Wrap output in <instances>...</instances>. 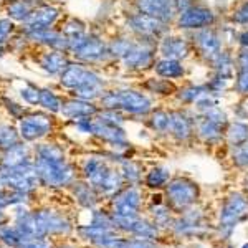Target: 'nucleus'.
Here are the masks:
<instances>
[{
  "label": "nucleus",
  "mask_w": 248,
  "mask_h": 248,
  "mask_svg": "<svg viewBox=\"0 0 248 248\" xmlns=\"http://www.w3.org/2000/svg\"><path fill=\"white\" fill-rule=\"evenodd\" d=\"M192 43L197 50L199 57L205 60L207 63H214L215 58L222 53V38L212 27L197 30L192 35Z\"/></svg>",
  "instance_id": "6e6552de"
},
{
  "label": "nucleus",
  "mask_w": 248,
  "mask_h": 248,
  "mask_svg": "<svg viewBox=\"0 0 248 248\" xmlns=\"http://www.w3.org/2000/svg\"><path fill=\"white\" fill-rule=\"evenodd\" d=\"M20 94H22V98L25 99L27 103H30V105H40V90H37L35 86L27 85L20 91Z\"/></svg>",
  "instance_id": "49530a36"
},
{
  "label": "nucleus",
  "mask_w": 248,
  "mask_h": 248,
  "mask_svg": "<svg viewBox=\"0 0 248 248\" xmlns=\"http://www.w3.org/2000/svg\"><path fill=\"white\" fill-rule=\"evenodd\" d=\"M227 139L233 147H238L248 141V124L243 121L230 123L227 127Z\"/></svg>",
  "instance_id": "c756f323"
},
{
  "label": "nucleus",
  "mask_w": 248,
  "mask_h": 248,
  "mask_svg": "<svg viewBox=\"0 0 248 248\" xmlns=\"http://www.w3.org/2000/svg\"><path fill=\"white\" fill-rule=\"evenodd\" d=\"M245 217H248V199L240 192H235L227 199L220 212V232L229 237Z\"/></svg>",
  "instance_id": "20e7f679"
},
{
  "label": "nucleus",
  "mask_w": 248,
  "mask_h": 248,
  "mask_svg": "<svg viewBox=\"0 0 248 248\" xmlns=\"http://www.w3.org/2000/svg\"><path fill=\"white\" fill-rule=\"evenodd\" d=\"M111 170L113 169H109L108 164L99 157H88L85 164H83V175H85L88 184L93 186L98 192L101 190L103 184L106 182Z\"/></svg>",
  "instance_id": "2eb2a0df"
},
{
  "label": "nucleus",
  "mask_w": 248,
  "mask_h": 248,
  "mask_svg": "<svg viewBox=\"0 0 248 248\" xmlns=\"http://www.w3.org/2000/svg\"><path fill=\"white\" fill-rule=\"evenodd\" d=\"M99 119L108 123V124H113V126H119V127H121L123 123H124V118L116 109H106L105 113L101 114V118H99Z\"/></svg>",
  "instance_id": "de8ad7c7"
},
{
  "label": "nucleus",
  "mask_w": 248,
  "mask_h": 248,
  "mask_svg": "<svg viewBox=\"0 0 248 248\" xmlns=\"http://www.w3.org/2000/svg\"><path fill=\"white\" fill-rule=\"evenodd\" d=\"M203 229V217L201 212L189 210L184 218L174 223V230L177 235H197Z\"/></svg>",
  "instance_id": "4be33fe9"
},
{
  "label": "nucleus",
  "mask_w": 248,
  "mask_h": 248,
  "mask_svg": "<svg viewBox=\"0 0 248 248\" xmlns=\"http://www.w3.org/2000/svg\"><path fill=\"white\" fill-rule=\"evenodd\" d=\"M243 248H248V245H245V247H243Z\"/></svg>",
  "instance_id": "052dcab7"
},
{
  "label": "nucleus",
  "mask_w": 248,
  "mask_h": 248,
  "mask_svg": "<svg viewBox=\"0 0 248 248\" xmlns=\"http://www.w3.org/2000/svg\"><path fill=\"white\" fill-rule=\"evenodd\" d=\"M194 127H195V133H197L199 138L202 139V141L209 142V144H215L218 142L220 139H222L223 136V127L218 126V124L212 123L210 119L207 118H199L197 121L194 119Z\"/></svg>",
  "instance_id": "5701e85b"
},
{
  "label": "nucleus",
  "mask_w": 248,
  "mask_h": 248,
  "mask_svg": "<svg viewBox=\"0 0 248 248\" xmlns=\"http://www.w3.org/2000/svg\"><path fill=\"white\" fill-rule=\"evenodd\" d=\"M167 133L177 141H187L194 133V119L184 111H170Z\"/></svg>",
  "instance_id": "f3484780"
},
{
  "label": "nucleus",
  "mask_w": 248,
  "mask_h": 248,
  "mask_svg": "<svg viewBox=\"0 0 248 248\" xmlns=\"http://www.w3.org/2000/svg\"><path fill=\"white\" fill-rule=\"evenodd\" d=\"M131 233H133L136 238L153 240V238H155V235H157V229H155V225H153V223L138 218V222H136V225Z\"/></svg>",
  "instance_id": "e433bc0d"
},
{
  "label": "nucleus",
  "mask_w": 248,
  "mask_h": 248,
  "mask_svg": "<svg viewBox=\"0 0 248 248\" xmlns=\"http://www.w3.org/2000/svg\"><path fill=\"white\" fill-rule=\"evenodd\" d=\"M0 243L7 248H18L23 243V237L20 235L18 229L14 225H0Z\"/></svg>",
  "instance_id": "7c9ffc66"
},
{
  "label": "nucleus",
  "mask_w": 248,
  "mask_h": 248,
  "mask_svg": "<svg viewBox=\"0 0 248 248\" xmlns=\"http://www.w3.org/2000/svg\"><path fill=\"white\" fill-rule=\"evenodd\" d=\"M29 37L35 42L45 43V45H50L57 50H68V38L63 33H58L55 30L50 29H43V30H35V31H27Z\"/></svg>",
  "instance_id": "b1692460"
},
{
  "label": "nucleus",
  "mask_w": 248,
  "mask_h": 248,
  "mask_svg": "<svg viewBox=\"0 0 248 248\" xmlns=\"http://www.w3.org/2000/svg\"><path fill=\"white\" fill-rule=\"evenodd\" d=\"M51 131V121L45 114H30L22 118L18 124L20 138L25 141H35V139L45 138Z\"/></svg>",
  "instance_id": "f8f14e48"
},
{
  "label": "nucleus",
  "mask_w": 248,
  "mask_h": 248,
  "mask_svg": "<svg viewBox=\"0 0 248 248\" xmlns=\"http://www.w3.org/2000/svg\"><path fill=\"white\" fill-rule=\"evenodd\" d=\"M136 7L138 12L151 15L167 25L177 15L174 10V0H136Z\"/></svg>",
  "instance_id": "ddd939ff"
},
{
  "label": "nucleus",
  "mask_w": 248,
  "mask_h": 248,
  "mask_svg": "<svg viewBox=\"0 0 248 248\" xmlns=\"http://www.w3.org/2000/svg\"><path fill=\"white\" fill-rule=\"evenodd\" d=\"M167 199L170 205L177 210H184L190 207L199 197V187L189 179L177 177L167 184Z\"/></svg>",
  "instance_id": "0eeeda50"
},
{
  "label": "nucleus",
  "mask_w": 248,
  "mask_h": 248,
  "mask_svg": "<svg viewBox=\"0 0 248 248\" xmlns=\"http://www.w3.org/2000/svg\"><path fill=\"white\" fill-rule=\"evenodd\" d=\"M77 58H79L81 62L86 63H96V62H103L106 57H109V48L101 38L98 37H90L88 35L86 42L75 51Z\"/></svg>",
  "instance_id": "dca6fc26"
},
{
  "label": "nucleus",
  "mask_w": 248,
  "mask_h": 248,
  "mask_svg": "<svg viewBox=\"0 0 248 248\" xmlns=\"http://www.w3.org/2000/svg\"><path fill=\"white\" fill-rule=\"evenodd\" d=\"M101 105L105 109H123L129 114L146 116L153 111V101L149 96L136 90H116L101 96Z\"/></svg>",
  "instance_id": "f257e3e1"
},
{
  "label": "nucleus",
  "mask_w": 248,
  "mask_h": 248,
  "mask_svg": "<svg viewBox=\"0 0 248 248\" xmlns=\"http://www.w3.org/2000/svg\"><path fill=\"white\" fill-rule=\"evenodd\" d=\"M190 5H194V0H174V10L175 14H182L184 10H187Z\"/></svg>",
  "instance_id": "5fc2aeb1"
},
{
  "label": "nucleus",
  "mask_w": 248,
  "mask_h": 248,
  "mask_svg": "<svg viewBox=\"0 0 248 248\" xmlns=\"http://www.w3.org/2000/svg\"><path fill=\"white\" fill-rule=\"evenodd\" d=\"M18 248H53L50 240L46 238H33V240H29V242L22 243Z\"/></svg>",
  "instance_id": "3c124183"
},
{
  "label": "nucleus",
  "mask_w": 248,
  "mask_h": 248,
  "mask_svg": "<svg viewBox=\"0 0 248 248\" xmlns=\"http://www.w3.org/2000/svg\"><path fill=\"white\" fill-rule=\"evenodd\" d=\"M3 220H5V214H3V209H0V225L3 223Z\"/></svg>",
  "instance_id": "13d9d810"
},
{
  "label": "nucleus",
  "mask_w": 248,
  "mask_h": 248,
  "mask_svg": "<svg viewBox=\"0 0 248 248\" xmlns=\"http://www.w3.org/2000/svg\"><path fill=\"white\" fill-rule=\"evenodd\" d=\"M202 116H203V118H207V119H210L212 123L218 124V126H222V127H225L227 124H229L225 113H223V111L220 109V108H217V106L210 108V109L205 111V113H203Z\"/></svg>",
  "instance_id": "a19ab883"
},
{
  "label": "nucleus",
  "mask_w": 248,
  "mask_h": 248,
  "mask_svg": "<svg viewBox=\"0 0 248 248\" xmlns=\"http://www.w3.org/2000/svg\"><path fill=\"white\" fill-rule=\"evenodd\" d=\"M30 151L29 146L25 144H17V146L10 147V149L5 151V154L0 159V166L3 167H17V166H23V164H30Z\"/></svg>",
  "instance_id": "393cba45"
},
{
  "label": "nucleus",
  "mask_w": 248,
  "mask_h": 248,
  "mask_svg": "<svg viewBox=\"0 0 248 248\" xmlns=\"http://www.w3.org/2000/svg\"><path fill=\"white\" fill-rule=\"evenodd\" d=\"M133 40H129V38H118V40H114L113 43H111L109 46V55L111 57H116V58H123L124 55L129 51V48L133 46Z\"/></svg>",
  "instance_id": "ea45409f"
},
{
  "label": "nucleus",
  "mask_w": 248,
  "mask_h": 248,
  "mask_svg": "<svg viewBox=\"0 0 248 248\" xmlns=\"http://www.w3.org/2000/svg\"><path fill=\"white\" fill-rule=\"evenodd\" d=\"M205 94H209L207 85H187L177 91L179 101L184 103V105H194L195 101H199Z\"/></svg>",
  "instance_id": "c85d7f7f"
},
{
  "label": "nucleus",
  "mask_w": 248,
  "mask_h": 248,
  "mask_svg": "<svg viewBox=\"0 0 248 248\" xmlns=\"http://www.w3.org/2000/svg\"><path fill=\"white\" fill-rule=\"evenodd\" d=\"M141 202V190L136 186L121 189L113 197V215H118V217H138Z\"/></svg>",
  "instance_id": "9b49d317"
},
{
  "label": "nucleus",
  "mask_w": 248,
  "mask_h": 248,
  "mask_svg": "<svg viewBox=\"0 0 248 248\" xmlns=\"http://www.w3.org/2000/svg\"><path fill=\"white\" fill-rule=\"evenodd\" d=\"M40 65H42L43 70L48 71L50 75H58V73H63L70 63H68V58L62 51L55 50V51H48V53L43 55V57L40 58Z\"/></svg>",
  "instance_id": "a878e982"
},
{
  "label": "nucleus",
  "mask_w": 248,
  "mask_h": 248,
  "mask_svg": "<svg viewBox=\"0 0 248 248\" xmlns=\"http://www.w3.org/2000/svg\"><path fill=\"white\" fill-rule=\"evenodd\" d=\"M62 248H73V247H62Z\"/></svg>",
  "instance_id": "bf43d9fd"
},
{
  "label": "nucleus",
  "mask_w": 248,
  "mask_h": 248,
  "mask_svg": "<svg viewBox=\"0 0 248 248\" xmlns=\"http://www.w3.org/2000/svg\"><path fill=\"white\" fill-rule=\"evenodd\" d=\"M121 175L124 181H127L131 186H136L139 181H141V166L136 164L133 161H123L121 162Z\"/></svg>",
  "instance_id": "f704fd0d"
},
{
  "label": "nucleus",
  "mask_w": 248,
  "mask_h": 248,
  "mask_svg": "<svg viewBox=\"0 0 248 248\" xmlns=\"http://www.w3.org/2000/svg\"><path fill=\"white\" fill-rule=\"evenodd\" d=\"M123 248H155L151 240H142V238H134V240H124Z\"/></svg>",
  "instance_id": "603ef678"
},
{
  "label": "nucleus",
  "mask_w": 248,
  "mask_h": 248,
  "mask_svg": "<svg viewBox=\"0 0 248 248\" xmlns=\"http://www.w3.org/2000/svg\"><path fill=\"white\" fill-rule=\"evenodd\" d=\"M233 162L240 167H248V141L242 146L235 147Z\"/></svg>",
  "instance_id": "a18cd8bd"
},
{
  "label": "nucleus",
  "mask_w": 248,
  "mask_h": 248,
  "mask_svg": "<svg viewBox=\"0 0 248 248\" xmlns=\"http://www.w3.org/2000/svg\"><path fill=\"white\" fill-rule=\"evenodd\" d=\"M154 71L159 78L164 79H179L186 75V68L179 60H170V58H161L155 60L154 63Z\"/></svg>",
  "instance_id": "412c9836"
},
{
  "label": "nucleus",
  "mask_w": 248,
  "mask_h": 248,
  "mask_svg": "<svg viewBox=\"0 0 248 248\" xmlns=\"http://www.w3.org/2000/svg\"><path fill=\"white\" fill-rule=\"evenodd\" d=\"M170 179V170L166 167H154L151 172H147L146 175V186L153 187V189H159V187L166 186Z\"/></svg>",
  "instance_id": "473e14b6"
},
{
  "label": "nucleus",
  "mask_w": 248,
  "mask_h": 248,
  "mask_svg": "<svg viewBox=\"0 0 248 248\" xmlns=\"http://www.w3.org/2000/svg\"><path fill=\"white\" fill-rule=\"evenodd\" d=\"M235 90L242 96H248V71L235 73Z\"/></svg>",
  "instance_id": "c03bdc74"
},
{
  "label": "nucleus",
  "mask_w": 248,
  "mask_h": 248,
  "mask_svg": "<svg viewBox=\"0 0 248 248\" xmlns=\"http://www.w3.org/2000/svg\"><path fill=\"white\" fill-rule=\"evenodd\" d=\"M215 68V75L222 78H227V79H232L233 75L237 73V66H235V58L232 57V53L229 51H223L215 58V62L212 63Z\"/></svg>",
  "instance_id": "cd10ccee"
},
{
  "label": "nucleus",
  "mask_w": 248,
  "mask_h": 248,
  "mask_svg": "<svg viewBox=\"0 0 248 248\" xmlns=\"http://www.w3.org/2000/svg\"><path fill=\"white\" fill-rule=\"evenodd\" d=\"M151 127L155 133H167V129H169V113L161 109L153 111V114H151Z\"/></svg>",
  "instance_id": "58836bf2"
},
{
  "label": "nucleus",
  "mask_w": 248,
  "mask_h": 248,
  "mask_svg": "<svg viewBox=\"0 0 248 248\" xmlns=\"http://www.w3.org/2000/svg\"><path fill=\"white\" fill-rule=\"evenodd\" d=\"M232 20L238 25H248V0L243 2L232 15Z\"/></svg>",
  "instance_id": "09e8293b"
},
{
  "label": "nucleus",
  "mask_w": 248,
  "mask_h": 248,
  "mask_svg": "<svg viewBox=\"0 0 248 248\" xmlns=\"http://www.w3.org/2000/svg\"><path fill=\"white\" fill-rule=\"evenodd\" d=\"M149 93H154V94H162V96H167V94H172L175 93V86L170 79H164V78H151L146 81L144 85Z\"/></svg>",
  "instance_id": "2f4dec72"
},
{
  "label": "nucleus",
  "mask_w": 248,
  "mask_h": 248,
  "mask_svg": "<svg viewBox=\"0 0 248 248\" xmlns=\"http://www.w3.org/2000/svg\"><path fill=\"white\" fill-rule=\"evenodd\" d=\"M127 25H129V29L142 40H157V38H161L167 30V23L151 17V15L141 14V12L131 15L129 20H127Z\"/></svg>",
  "instance_id": "9d476101"
},
{
  "label": "nucleus",
  "mask_w": 248,
  "mask_h": 248,
  "mask_svg": "<svg viewBox=\"0 0 248 248\" xmlns=\"http://www.w3.org/2000/svg\"><path fill=\"white\" fill-rule=\"evenodd\" d=\"M63 35L66 38L79 37V35H85V25H83L79 20H70L63 29Z\"/></svg>",
  "instance_id": "79ce46f5"
},
{
  "label": "nucleus",
  "mask_w": 248,
  "mask_h": 248,
  "mask_svg": "<svg viewBox=\"0 0 248 248\" xmlns=\"http://www.w3.org/2000/svg\"><path fill=\"white\" fill-rule=\"evenodd\" d=\"M93 134L98 136L99 139L109 142L114 147H123L127 144L126 134L119 126H113V124H108L101 119L93 121Z\"/></svg>",
  "instance_id": "6ab92c4d"
},
{
  "label": "nucleus",
  "mask_w": 248,
  "mask_h": 248,
  "mask_svg": "<svg viewBox=\"0 0 248 248\" xmlns=\"http://www.w3.org/2000/svg\"><path fill=\"white\" fill-rule=\"evenodd\" d=\"M139 40L121 58L127 70H147L155 63V40Z\"/></svg>",
  "instance_id": "39448f33"
},
{
  "label": "nucleus",
  "mask_w": 248,
  "mask_h": 248,
  "mask_svg": "<svg viewBox=\"0 0 248 248\" xmlns=\"http://www.w3.org/2000/svg\"><path fill=\"white\" fill-rule=\"evenodd\" d=\"M237 40H238L240 48H248V29L243 30V31H240Z\"/></svg>",
  "instance_id": "6e6d98bb"
},
{
  "label": "nucleus",
  "mask_w": 248,
  "mask_h": 248,
  "mask_svg": "<svg viewBox=\"0 0 248 248\" xmlns=\"http://www.w3.org/2000/svg\"><path fill=\"white\" fill-rule=\"evenodd\" d=\"M40 184L35 164H23L17 167L0 166V187L20 194H31Z\"/></svg>",
  "instance_id": "7ed1b4c3"
},
{
  "label": "nucleus",
  "mask_w": 248,
  "mask_h": 248,
  "mask_svg": "<svg viewBox=\"0 0 248 248\" xmlns=\"http://www.w3.org/2000/svg\"><path fill=\"white\" fill-rule=\"evenodd\" d=\"M62 85L68 90H83V88L91 86H101L103 79L91 71L90 68H85L83 65H68V68L62 73Z\"/></svg>",
  "instance_id": "1a4fd4ad"
},
{
  "label": "nucleus",
  "mask_w": 248,
  "mask_h": 248,
  "mask_svg": "<svg viewBox=\"0 0 248 248\" xmlns=\"http://www.w3.org/2000/svg\"><path fill=\"white\" fill-rule=\"evenodd\" d=\"M159 53L162 58L170 60H186L190 55V43L186 37H179V35H166L161 38L157 46Z\"/></svg>",
  "instance_id": "4468645a"
},
{
  "label": "nucleus",
  "mask_w": 248,
  "mask_h": 248,
  "mask_svg": "<svg viewBox=\"0 0 248 248\" xmlns=\"http://www.w3.org/2000/svg\"><path fill=\"white\" fill-rule=\"evenodd\" d=\"M12 30H14V23H12L10 20H7V18L0 20V45H2L3 42H7Z\"/></svg>",
  "instance_id": "864d4df0"
},
{
  "label": "nucleus",
  "mask_w": 248,
  "mask_h": 248,
  "mask_svg": "<svg viewBox=\"0 0 248 248\" xmlns=\"http://www.w3.org/2000/svg\"><path fill=\"white\" fill-rule=\"evenodd\" d=\"M235 66L237 71H248V48H240L235 58Z\"/></svg>",
  "instance_id": "8fccbe9b"
},
{
  "label": "nucleus",
  "mask_w": 248,
  "mask_h": 248,
  "mask_svg": "<svg viewBox=\"0 0 248 248\" xmlns=\"http://www.w3.org/2000/svg\"><path fill=\"white\" fill-rule=\"evenodd\" d=\"M18 142H20V136L17 134V131L12 126L2 124V126H0V149L7 151V149H10V147L17 146Z\"/></svg>",
  "instance_id": "c9c22d12"
},
{
  "label": "nucleus",
  "mask_w": 248,
  "mask_h": 248,
  "mask_svg": "<svg viewBox=\"0 0 248 248\" xmlns=\"http://www.w3.org/2000/svg\"><path fill=\"white\" fill-rule=\"evenodd\" d=\"M40 105L51 113H62V101L50 90H40Z\"/></svg>",
  "instance_id": "4c0bfd02"
},
{
  "label": "nucleus",
  "mask_w": 248,
  "mask_h": 248,
  "mask_svg": "<svg viewBox=\"0 0 248 248\" xmlns=\"http://www.w3.org/2000/svg\"><path fill=\"white\" fill-rule=\"evenodd\" d=\"M154 212V220H155V225L159 227H169L170 225V215H169V209L162 205H157L155 209H153Z\"/></svg>",
  "instance_id": "37998d69"
},
{
  "label": "nucleus",
  "mask_w": 248,
  "mask_h": 248,
  "mask_svg": "<svg viewBox=\"0 0 248 248\" xmlns=\"http://www.w3.org/2000/svg\"><path fill=\"white\" fill-rule=\"evenodd\" d=\"M3 101L7 103V109L12 111V114H14V116H18L20 113H22V108H20L18 105H15V103H12V101H9V99H5V98H3Z\"/></svg>",
  "instance_id": "4d7b16f0"
},
{
  "label": "nucleus",
  "mask_w": 248,
  "mask_h": 248,
  "mask_svg": "<svg viewBox=\"0 0 248 248\" xmlns=\"http://www.w3.org/2000/svg\"><path fill=\"white\" fill-rule=\"evenodd\" d=\"M3 248H7V247H3Z\"/></svg>",
  "instance_id": "680f3d73"
},
{
  "label": "nucleus",
  "mask_w": 248,
  "mask_h": 248,
  "mask_svg": "<svg viewBox=\"0 0 248 248\" xmlns=\"http://www.w3.org/2000/svg\"><path fill=\"white\" fill-rule=\"evenodd\" d=\"M7 14H9V17H12L14 20L25 22L31 14L30 3L27 2V0H17V2H12L10 5L7 7Z\"/></svg>",
  "instance_id": "72a5a7b5"
},
{
  "label": "nucleus",
  "mask_w": 248,
  "mask_h": 248,
  "mask_svg": "<svg viewBox=\"0 0 248 248\" xmlns=\"http://www.w3.org/2000/svg\"><path fill=\"white\" fill-rule=\"evenodd\" d=\"M73 194L77 197V202L86 209H94L98 203V190L93 186L85 182H75L73 184Z\"/></svg>",
  "instance_id": "bb28decb"
},
{
  "label": "nucleus",
  "mask_w": 248,
  "mask_h": 248,
  "mask_svg": "<svg viewBox=\"0 0 248 248\" xmlns=\"http://www.w3.org/2000/svg\"><path fill=\"white\" fill-rule=\"evenodd\" d=\"M35 169L42 186L46 187H66L73 186L77 172L66 159H42L35 157Z\"/></svg>",
  "instance_id": "f03ea898"
},
{
  "label": "nucleus",
  "mask_w": 248,
  "mask_h": 248,
  "mask_svg": "<svg viewBox=\"0 0 248 248\" xmlns=\"http://www.w3.org/2000/svg\"><path fill=\"white\" fill-rule=\"evenodd\" d=\"M215 22H217L215 12L207 5H201V3H194L187 10L177 15V27L182 30L197 31L202 29H209Z\"/></svg>",
  "instance_id": "423d86ee"
},
{
  "label": "nucleus",
  "mask_w": 248,
  "mask_h": 248,
  "mask_svg": "<svg viewBox=\"0 0 248 248\" xmlns=\"http://www.w3.org/2000/svg\"><path fill=\"white\" fill-rule=\"evenodd\" d=\"M57 18H58V9H55V7H51V5L38 7V9H35L30 14V17L25 20L27 31L50 29V25H53Z\"/></svg>",
  "instance_id": "a211bd4d"
},
{
  "label": "nucleus",
  "mask_w": 248,
  "mask_h": 248,
  "mask_svg": "<svg viewBox=\"0 0 248 248\" xmlns=\"http://www.w3.org/2000/svg\"><path fill=\"white\" fill-rule=\"evenodd\" d=\"M62 113L70 119H83V118H90L98 113L94 105H91L90 101L85 99H70L65 105L62 106Z\"/></svg>",
  "instance_id": "aec40b11"
}]
</instances>
